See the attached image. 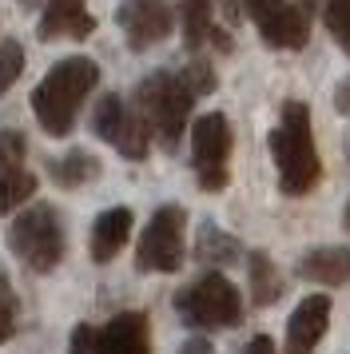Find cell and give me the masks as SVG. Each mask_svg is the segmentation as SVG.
I'll list each match as a JSON object with an SVG mask.
<instances>
[{
	"label": "cell",
	"mask_w": 350,
	"mask_h": 354,
	"mask_svg": "<svg viewBox=\"0 0 350 354\" xmlns=\"http://www.w3.org/2000/svg\"><path fill=\"white\" fill-rule=\"evenodd\" d=\"M347 151H350V140H347Z\"/></svg>",
	"instance_id": "obj_33"
},
{
	"label": "cell",
	"mask_w": 350,
	"mask_h": 354,
	"mask_svg": "<svg viewBox=\"0 0 350 354\" xmlns=\"http://www.w3.org/2000/svg\"><path fill=\"white\" fill-rule=\"evenodd\" d=\"M116 20H120L131 52H147L151 44L167 40L175 28V12L167 0H120Z\"/></svg>",
	"instance_id": "obj_10"
},
{
	"label": "cell",
	"mask_w": 350,
	"mask_h": 354,
	"mask_svg": "<svg viewBox=\"0 0 350 354\" xmlns=\"http://www.w3.org/2000/svg\"><path fill=\"white\" fill-rule=\"evenodd\" d=\"M334 108L350 120V76H342V80H338V88H334Z\"/></svg>",
	"instance_id": "obj_27"
},
{
	"label": "cell",
	"mask_w": 350,
	"mask_h": 354,
	"mask_svg": "<svg viewBox=\"0 0 350 354\" xmlns=\"http://www.w3.org/2000/svg\"><path fill=\"white\" fill-rule=\"evenodd\" d=\"M8 247L12 255L36 274H48L64 259V219L52 203H32L8 227Z\"/></svg>",
	"instance_id": "obj_5"
},
{
	"label": "cell",
	"mask_w": 350,
	"mask_h": 354,
	"mask_svg": "<svg viewBox=\"0 0 350 354\" xmlns=\"http://www.w3.org/2000/svg\"><path fill=\"white\" fill-rule=\"evenodd\" d=\"M179 72H183V80H187V88L195 92V96L215 92V84H219V80H215V68H211V60H199V56H195V60H187Z\"/></svg>",
	"instance_id": "obj_24"
},
{
	"label": "cell",
	"mask_w": 350,
	"mask_h": 354,
	"mask_svg": "<svg viewBox=\"0 0 350 354\" xmlns=\"http://www.w3.org/2000/svg\"><path fill=\"white\" fill-rule=\"evenodd\" d=\"M100 84V64L88 60V56H64L44 72V80L36 84L32 92V112H36V124L48 131V136H72L76 128V115L84 108V100L92 96V88Z\"/></svg>",
	"instance_id": "obj_1"
},
{
	"label": "cell",
	"mask_w": 350,
	"mask_h": 354,
	"mask_svg": "<svg viewBox=\"0 0 350 354\" xmlns=\"http://www.w3.org/2000/svg\"><path fill=\"white\" fill-rule=\"evenodd\" d=\"M68 354H108L104 351V338H100V326L80 322L72 330V338H68Z\"/></svg>",
	"instance_id": "obj_26"
},
{
	"label": "cell",
	"mask_w": 350,
	"mask_h": 354,
	"mask_svg": "<svg viewBox=\"0 0 350 354\" xmlns=\"http://www.w3.org/2000/svg\"><path fill=\"white\" fill-rule=\"evenodd\" d=\"M95 32V17L84 0H48L36 36L40 40H88Z\"/></svg>",
	"instance_id": "obj_12"
},
{
	"label": "cell",
	"mask_w": 350,
	"mask_h": 354,
	"mask_svg": "<svg viewBox=\"0 0 350 354\" xmlns=\"http://www.w3.org/2000/svg\"><path fill=\"white\" fill-rule=\"evenodd\" d=\"M243 354H279V351H275V342H270L267 335H255L251 342H247V351H243Z\"/></svg>",
	"instance_id": "obj_28"
},
{
	"label": "cell",
	"mask_w": 350,
	"mask_h": 354,
	"mask_svg": "<svg viewBox=\"0 0 350 354\" xmlns=\"http://www.w3.org/2000/svg\"><path fill=\"white\" fill-rule=\"evenodd\" d=\"M179 354H215V346H211L207 338H187V342L179 346Z\"/></svg>",
	"instance_id": "obj_29"
},
{
	"label": "cell",
	"mask_w": 350,
	"mask_h": 354,
	"mask_svg": "<svg viewBox=\"0 0 350 354\" xmlns=\"http://www.w3.org/2000/svg\"><path fill=\"white\" fill-rule=\"evenodd\" d=\"M20 4H24V8H28V4H32V0H20Z\"/></svg>",
	"instance_id": "obj_32"
},
{
	"label": "cell",
	"mask_w": 350,
	"mask_h": 354,
	"mask_svg": "<svg viewBox=\"0 0 350 354\" xmlns=\"http://www.w3.org/2000/svg\"><path fill=\"white\" fill-rule=\"evenodd\" d=\"M195 259L207 263V267H231L243 259V243L235 235H227L223 227L215 223H199V235H195Z\"/></svg>",
	"instance_id": "obj_18"
},
{
	"label": "cell",
	"mask_w": 350,
	"mask_h": 354,
	"mask_svg": "<svg viewBox=\"0 0 350 354\" xmlns=\"http://www.w3.org/2000/svg\"><path fill=\"white\" fill-rule=\"evenodd\" d=\"M270 156L279 167V187L286 195L315 192V183L322 179V160H318L315 131H311V108L302 100L283 104L279 128L270 131Z\"/></svg>",
	"instance_id": "obj_2"
},
{
	"label": "cell",
	"mask_w": 350,
	"mask_h": 354,
	"mask_svg": "<svg viewBox=\"0 0 350 354\" xmlns=\"http://www.w3.org/2000/svg\"><path fill=\"white\" fill-rule=\"evenodd\" d=\"M322 24H326V32L334 36V44L350 56V0H326Z\"/></svg>",
	"instance_id": "obj_21"
},
{
	"label": "cell",
	"mask_w": 350,
	"mask_h": 354,
	"mask_svg": "<svg viewBox=\"0 0 350 354\" xmlns=\"http://www.w3.org/2000/svg\"><path fill=\"white\" fill-rule=\"evenodd\" d=\"M179 28H183V48L191 56H199V48H203L207 40L219 52L235 48L231 32H223L219 24H215V0H183L179 4Z\"/></svg>",
	"instance_id": "obj_13"
},
{
	"label": "cell",
	"mask_w": 350,
	"mask_h": 354,
	"mask_svg": "<svg viewBox=\"0 0 350 354\" xmlns=\"http://www.w3.org/2000/svg\"><path fill=\"white\" fill-rule=\"evenodd\" d=\"M243 12L255 20V28L270 48L295 52L311 40V17L306 8L291 4V0H243Z\"/></svg>",
	"instance_id": "obj_9"
},
{
	"label": "cell",
	"mask_w": 350,
	"mask_h": 354,
	"mask_svg": "<svg viewBox=\"0 0 350 354\" xmlns=\"http://www.w3.org/2000/svg\"><path fill=\"white\" fill-rule=\"evenodd\" d=\"M223 4V12H227V20H235L239 17V8H235V0H219Z\"/></svg>",
	"instance_id": "obj_30"
},
{
	"label": "cell",
	"mask_w": 350,
	"mask_h": 354,
	"mask_svg": "<svg viewBox=\"0 0 350 354\" xmlns=\"http://www.w3.org/2000/svg\"><path fill=\"white\" fill-rule=\"evenodd\" d=\"M28 64V56H24V44L20 40H4L0 44V96L20 80V72Z\"/></svg>",
	"instance_id": "obj_22"
},
{
	"label": "cell",
	"mask_w": 350,
	"mask_h": 354,
	"mask_svg": "<svg viewBox=\"0 0 350 354\" xmlns=\"http://www.w3.org/2000/svg\"><path fill=\"white\" fill-rule=\"evenodd\" d=\"M92 131L104 140V144L116 147L124 160H131V163L147 160L151 131L143 128L140 112H136V108H127L124 100L116 96V92L100 96V104H95V112H92Z\"/></svg>",
	"instance_id": "obj_8"
},
{
	"label": "cell",
	"mask_w": 350,
	"mask_h": 354,
	"mask_svg": "<svg viewBox=\"0 0 350 354\" xmlns=\"http://www.w3.org/2000/svg\"><path fill=\"white\" fill-rule=\"evenodd\" d=\"M48 176L56 179L60 187L76 192V187H84V183L100 179V160H95L92 151H84V147H72V151L48 160Z\"/></svg>",
	"instance_id": "obj_17"
},
{
	"label": "cell",
	"mask_w": 350,
	"mask_h": 354,
	"mask_svg": "<svg viewBox=\"0 0 350 354\" xmlns=\"http://www.w3.org/2000/svg\"><path fill=\"white\" fill-rule=\"evenodd\" d=\"M108 354H151V326L143 310H124L100 326Z\"/></svg>",
	"instance_id": "obj_14"
},
{
	"label": "cell",
	"mask_w": 350,
	"mask_h": 354,
	"mask_svg": "<svg viewBox=\"0 0 350 354\" xmlns=\"http://www.w3.org/2000/svg\"><path fill=\"white\" fill-rule=\"evenodd\" d=\"M175 310L191 330H231L243 322V299L227 274L207 271L175 295Z\"/></svg>",
	"instance_id": "obj_4"
},
{
	"label": "cell",
	"mask_w": 350,
	"mask_h": 354,
	"mask_svg": "<svg viewBox=\"0 0 350 354\" xmlns=\"http://www.w3.org/2000/svg\"><path fill=\"white\" fill-rule=\"evenodd\" d=\"M191 108H195V92L187 88L183 72L159 68L151 76H143L140 88H136V112H140L143 128L163 144V151L179 147L183 128L191 120Z\"/></svg>",
	"instance_id": "obj_3"
},
{
	"label": "cell",
	"mask_w": 350,
	"mask_h": 354,
	"mask_svg": "<svg viewBox=\"0 0 350 354\" xmlns=\"http://www.w3.org/2000/svg\"><path fill=\"white\" fill-rule=\"evenodd\" d=\"M24 156H28V140L12 128H0V171L4 167H24Z\"/></svg>",
	"instance_id": "obj_25"
},
{
	"label": "cell",
	"mask_w": 350,
	"mask_h": 354,
	"mask_svg": "<svg viewBox=\"0 0 350 354\" xmlns=\"http://www.w3.org/2000/svg\"><path fill=\"white\" fill-rule=\"evenodd\" d=\"M231 124L223 112H207L191 124V167L203 192H223L227 176H231Z\"/></svg>",
	"instance_id": "obj_7"
},
{
	"label": "cell",
	"mask_w": 350,
	"mask_h": 354,
	"mask_svg": "<svg viewBox=\"0 0 350 354\" xmlns=\"http://www.w3.org/2000/svg\"><path fill=\"white\" fill-rule=\"evenodd\" d=\"M347 231H350V203H347Z\"/></svg>",
	"instance_id": "obj_31"
},
{
	"label": "cell",
	"mask_w": 350,
	"mask_h": 354,
	"mask_svg": "<svg viewBox=\"0 0 350 354\" xmlns=\"http://www.w3.org/2000/svg\"><path fill=\"white\" fill-rule=\"evenodd\" d=\"M299 274L311 283H326V287H347L350 283V251L347 247H311L299 259Z\"/></svg>",
	"instance_id": "obj_16"
},
{
	"label": "cell",
	"mask_w": 350,
	"mask_h": 354,
	"mask_svg": "<svg viewBox=\"0 0 350 354\" xmlns=\"http://www.w3.org/2000/svg\"><path fill=\"white\" fill-rule=\"evenodd\" d=\"M32 192H36V176L28 167H4L0 171V211L4 215L16 211L24 199H32Z\"/></svg>",
	"instance_id": "obj_20"
},
{
	"label": "cell",
	"mask_w": 350,
	"mask_h": 354,
	"mask_svg": "<svg viewBox=\"0 0 350 354\" xmlns=\"http://www.w3.org/2000/svg\"><path fill=\"white\" fill-rule=\"evenodd\" d=\"M131 207H108L95 215L92 223V259L95 263H111V259L124 251L127 235H131Z\"/></svg>",
	"instance_id": "obj_15"
},
{
	"label": "cell",
	"mask_w": 350,
	"mask_h": 354,
	"mask_svg": "<svg viewBox=\"0 0 350 354\" xmlns=\"http://www.w3.org/2000/svg\"><path fill=\"white\" fill-rule=\"evenodd\" d=\"M331 326V299L326 295H306L295 315L286 319V354H315Z\"/></svg>",
	"instance_id": "obj_11"
},
{
	"label": "cell",
	"mask_w": 350,
	"mask_h": 354,
	"mask_svg": "<svg viewBox=\"0 0 350 354\" xmlns=\"http://www.w3.org/2000/svg\"><path fill=\"white\" fill-rule=\"evenodd\" d=\"M183 231H187V211L179 203H163L143 227L140 247H136V267L156 274H172L183 267Z\"/></svg>",
	"instance_id": "obj_6"
},
{
	"label": "cell",
	"mask_w": 350,
	"mask_h": 354,
	"mask_svg": "<svg viewBox=\"0 0 350 354\" xmlns=\"http://www.w3.org/2000/svg\"><path fill=\"white\" fill-rule=\"evenodd\" d=\"M16 326H20V299H16L8 274H0V346L16 335Z\"/></svg>",
	"instance_id": "obj_23"
},
{
	"label": "cell",
	"mask_w": 350,
	"mask_h": 354,
	"mask_svg": "<svg viewBox=\"0 0 350 354\" xmlns=\"http://www.w3.org/2000/svg\"><path fill=\"white\" fill-rule=\"evenodd\" d=\"M247 274H251V303L255 306L279 303V295H283V274L270 263L267 251H251V255H247Z\"/></svg>",
	"instance_id": "obj_19"
}]
</instances>
